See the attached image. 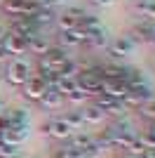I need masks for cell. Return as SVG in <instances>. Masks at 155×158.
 I'll use <instances>...</instances> for the list:
<instances>
[{
	"label": "cell",
	"instance_id": "6da1fadb",
	"mask_svg": "<svg viewBox=\"0 0 155 158\" xmlns=\"http://www.w3.org/2000/svg\"><path fill=\"white\" fill-rule=\"evenodd\" d=\"M31 78V61L26 57H12L5 66V80L14 87H24Z\"/></svg>",
	"mask_w": 155,
	"mask_h": 158
},
{
	"label": "cell",
	"instance_id": "7a4b0ae2",
	"mask_svg": "<svg viewBox=\"0 0 155 158\" xmlns=\"http://www.w3.org/2000/svg\"><path fill=\"white\" fill-rule=\"evenodd\" d=\"M94 106H97L103 116H113V118H117V116H127V113H129L120 99L106 97V94H94Z\"/></svg>",
	"mask_w": 155,
	"mask_h": 158
},
{
	"label": "cell",
	"instance_id": "3957f363",
	"mask_svg": "<svg viewBox=\"0 0 155 158\" xmlns=\"http://www.w3.org/2000/svg\"><path fill=\"white\" fill-rule=\"evenodd\" d=\"M40 130L45 132V135H50V137L59 139V142H64V139H68V137L73 135L71 125H68V123L64 120V116H59V118H50V120H45Z\"/></svg>",
	"mask_w": 155,
	"mask_h": 158
},
{
	"label": "cell",
	"instance_id": "277c9868",
	"mask_svg": "<svg viewBox=\"0 0 155 158\" xmlns=\"http://www.w3.org/2000/svg\"><path fill=\"white\" fill-rule=\"evenodd\" d=\"M127 92H129V87L125 85L122 80H117V78H101L99 94H106V97H113V99H120V102H122Z\"/></svg>",
	"mask_w": 155,
	"mask_h": 158
},
{
	"label": "cell",
	"instance_id": "5b68a950",
	"mask_svg": "<svg viewBox=\"0 0 155 158\" xmlns=\"http://www.w3.org/2000/svg\"><path fill=\"white\" fill-rule=\"evenodd\" d=\"M0 45H2V50L7 52V57H10V54H12V57H24V54L28 52V43H26V38L14 35V33H7L5 40H2Z\"/></svg>",
	"mask_w": 155,
	"mask_h": 158
},
{
	"label": "cell",
	"instance_id": "8992f818",
	"mask_svg": "<svg viewBox=\"0 0 155 158\" xmlns=\"http://www.w3.org/2000/svg\"><path fill=\"white\" fill-rule=\"evenodd\" d=\"M85 38H87V31H82V28L78 26L75 31H59V35H57V43H59V47L68 50V47L82 45V43H85Z\"/></svg>",
	"mask_w": 155,
	"mask_h": 158
},
{
	"label": "cell",
	"instance_id": "52a82bcc",
	"mask_svg": "<svg viewBox=\"0 0 155 158\" xmlns=\"http://www.w3.org/2000/svg\"><path fill=\"white\" fill-rule=\"evenodd\" d=\"M45 90H47L45 83H42L38 76H31L28 83L21 87V94H24V99H28V102H40V97L45 94Z\"/></svg>",
	"mask_w": 155,
	"mask_h": 158
},
{
	"label": "cell",
	"instance_id": "ba28073f",
	"mask_svg": "<svg viewBox=\"0 0 155 158\" xmlns=\"http://www.w3.org/2000/svg\"><path fill=\"white\" fill-rule=\"evenodd\" d=\"M28 125H10L5 132H2V142H7V144H14L19 146L21 142H26V137H28Z\"/></svg>",
	"mask_w": 155,
	"mask_h": 158
},
{
	"label": "cell",
	"instance_id": "9c48e42d",
	"mask_svg": "<svg viewBox=\"0 0 155 158\" xmlns=\"http://www.w3.org/2000/svg\"><path fill=\"white\" fill-rule=\"evenodd\" d=\"M132 38L139 43V40H146V43H150V38L155 35V24L153 21H136L134 26H132V33H129Z\"/></svg>",
	"mask_w": 155,
	"mask_h": 158
},
{
	"label": "cell",
	"instance_id": "30bf717a",
	"mask_svg": "<svg viewBox=\"0 0 155 158\" xmlns=\"http://www.w3.org/2000/svg\"><path fill=\"white\" fill-rule=\"evenodd\" d=\"M28 43V52L35 54V57H45L47 50H50V38L47 35H42V33H35V35H31V38L26 40Z\"/></svg>",
	"mask_w": 155,
	"mask_h": 158
},
{
	"label": "cell",
	"instance_id": "8fae6325",
	"mask_svg": "<svg viewBox=\"0 0 155 158\" xmlns=\"http://www.w3.org/2000/svg\"><path fill=\"white\" fill-rule=\"evenodd\" d=\"M38 59H40V57H38ZM42 59H45L47 64L54 69V71H59V66H61L66 59H68V50H64V47H59V45H52Z\"/></svg>",
	"mask_w": 155,
	"mask_h": 158
},
{
	"label": "cell",
	"instance_id": "7c38bea8",
	"mask_svg": "<svg viewBox=\"0 0 155 158\" xmlns=\"http://www.w3.org/2000/svg\"><path fill=\"white\" fill-rule=\"evenodd\" d=\"M64 94L59 92L57 87H47L45 90V94H42V97H40V102L38 104H42V106H47V109H61V106H64Z\"/></svg>",
	"mask_w": 155,
	"mask_h": 158
},
{
	"label": "cell",
	"instance_id": "4fadbf2b",
	"mask_svg": "<svg viewBox=\"0 0 155 158\" xmlns=\"http://www.w3.org/2000/svg\"><path fill=\"white\" fill-rule=\"evenodd\" d=\"M134 45H136V40L127 33V35H120V38H115V43L110 45V52L117 54V57H122V54H129V52H132V50H134Z\"/></svg>",
	"mask_w": 155,
	"mask_h": 158
},
{
	"label": "cell",
	"instance_id": "5bb4252c",
	"mask_svg": "<svg viewBox=\"0 0 155 158\" xmlns=\"http://www.w3.org/2000/svg\"><path fill=\"white\" fill-rule=\"evenodd\" d=\"M57 19V14H54V10H52V7H38V10H35V12L31 14V21L33 24H35V26H47V24H52V21Z\"/></svg>",
	"mask_w": 155,
	"mask_h": 158
},
{
	"label": "cell",
	"instance_id": "9a60e30c",
	"mask_svg": "<svg viewBox=\"0 0 155 158\" xmlns=\"http://www.w3.org/2000/svg\"><path fill=\"white\" fill-rule=\"evenodd\" d=\"M134 12L141 14L146 21L155 19V0H134Z\"/></svg>",
	"mask_w": 155,
	"mask_h": 158
},
{
	"label": "cell",
	"instance_id": "2e32d148",
	"mask_svg": "<svg viewBox=\"0 0 155 158\" xmlns=\"http://www.w3.org/2000/svg\"><path fill=\"white\" fill-rule=\"evenodd\" d=\"M82 118H85V125H101L103 120H106V116L92 104V106H87V109H82Z\"/></svg>",
	"mask_w": 155,
	"mask_h": 158
},
{
	"label": "cell",
	"instance_id": "e0dca14e",
	"mask_svg": "<svg viewBox=\"0 0 155 158\" xmlns=\"http://www.w3.org/2000/svg\"><path fill=\"white\" fill-rule=\"evenodd\" d=\"M7 118V123L10 125H28V113L24 111V109H10L7 113H2Z\"/></svg>",
	"mask_w": 155,
	"mask_h": 158
},
{
	"label": "cell",
	"instance_id": "ac0fdd59",
	"mask_svg": "<svg viewBox=\"0 0 155 158\" xmlns=\"http://www.w3.org/2000/svg\"><path fill=\"white\" fill-rule=\"evenodd\" d=\"M66 142H68V146H73V149H80V151H82L85 146L92 142V137L87 135V132H82V130H75L71 137L66 139Z\"/></svg>",
	"mask_w": 155,
	"mask_h": 158
},
{
	"label": "cell",
	"instance_id": "d6986e66",
	"mask_svg": "<svg viewBox=\"0 0 155 158\" xmlns=\"http://www.w3.org/2000/svg\"><path fill=\"white\" fill-rule=\"evenodd\" d=\"M78 73H80V64H78V61H73L71 57H68L64 64L59 66V76H64V78H75Z\"/></svg>",
	"mask_w": 155,
	"mask_h": 158
},
{
	"label": "cell",
	"instance_id": "ffe728a7",
	"mask_svg": "<svg viewBox=\"0 0 155 158\" xmlns=\"http://www.w3.org/2000/svg\"><path fill=\"white\" fill-rule=\"evenodd\" d=\"M64 120L71 125V130L75 132V130H82L85 127V118H82V111H68L64 116Z\"/></svg>",
	"mask_w": 155,
	"mask_h": 158
},
{
	"label": "cell",
	"instance_id": "44dd1931",
	"mask_svg": "<svg viewBox=\"0 0 155 158\" xmlns=\"http://www.w3.org/2000/svg\"><path fill=\"white\" fill-rule=\"evenodd\" d=\"M57 24H59V31H75V28H78V19H75V17H71L68 12L59 14Z\"/></svg>",
	"mask_w": 155,
	"mask_h": 158
},
{
	"label": "cell",
	"instance_id": "7402d4cb",
	"mask_svg": "<svg viewBox=\"0 0 155 158\" xmlns=\"http://www.w3.org/2000/svg\"><path fill=\"white\" fill-rule=\"evenodd\" d=\"M59 90V92L64 94H68V92H73V90H75V78H64V76H59V80H57V85H54Z\"/></svg>",
	"mask_w": 155,
	"mask_h": 158
},
{
	"label": "cell",
	"instance_id": "603a6c76",
	"mask_svg": "<svg viewBox=\"0 0 155 158\" xmlns=\"http://www.w3.org/2000/svg\"><path fill=\"white\" fill-rule=\"evenodd\" d=\"M87 97H89V94H85L82 92V90H78V87H75V90H73V92H68V94H66V102H68V104H82V102H87Z\"/></svg>",
	"mask_w": 155,
	"mask_h": 158
},
{
	"label": "cell",
	"instance_id": "cb8c5ba5",
	"mask_svg": "<svg viewBox=\"0 0 155 158\" xmlns=\"http://www.w3.org/2000/svg\"><path fill=\"white\" fill-rule=\"evenodd\" d=\"M19 149L14 144H7V142H0V158H10V156H17Z\"/></svg>",
	"mask_w": 155,
	"mask_h": 158
},
{
	"label": "cell",
	"instance_id": "d4e9b609",
	"mask_svg": "<svg viewBox=\"0 0 155 158\" xmlns=\"http://www.w3.org/2000/svg\"><path fill=\"white\" fill-rule=\"evenodd\" d=\"M92 5H97V7H106V5H110L113 0H89Z\"/></svg>",
	"mask_w": 155,
	"mask_h": 158
},
{
	"label": "cell",
	"instance_id": "484cf974",
	"mask_svg": "<svg viewBox=\"0 0 155 158\" xmlns=\"http://www.w3.org/2000/svg\"><path fill=\"white\" fill-rule=\"evenodd\" d=\"M7 33H10V28H7L5 24H0V43L5 40V35H7Z\"/></svg>",
	"mask_w": 155,
	"mask_h": 158
},
{
	"label": "cell",
	"instance_id": "4316f807",
	"mask_svg": "<svg viewBox=\"0 0 155 158\" xmlns=\"http://www.w3.org/2000/svg\"><path fill=\"white\" fill-rule=\"evenodd\" d=\"M141 156H143V158H155V149H146Z\"/></svg>",
	"mask_w": 155,
	"mask_h": 158
},
{
	"label": "cell",
	"instance_id": "83f0119b",
	"mask_svg": "<svg viewBox=\"0 0 155 158\" xmlns=\"http://www.w3.org/2000/svg\"><path fill=\"white\" fill-rule=\"evenodd\" d=\"M7 59V52H5V50H2V45H0V64H2V61H5Z\"/></svg>",
	"mask_w": 155,
	"mask_h": 158
},
{
	"label": "cell",
	"instance_id": "f1b7e54d",
	"mask_svg": "<svg viewBox=\"0 0 155 158\" xmlns=\"http://www.w3.org/2000/svg\"><path fill=\"white\" fill-rule=\"evenodd\" d=\"M148 127H150V130H153V132H155V123H150V125H148Z\"/></svg>",
	"mask_w": 155,
	"mask_h": 158
},
{
	"label": "cell",
	"instance_id": "f546056e",
	"mask_svg": "<svg viewBox=\"0 0 155 158\" xmlns=\"http://www.w3.org/2000/svg\"><path fill=\"white\" fill-rule=\"evenodd\" d=\"M2 113H5V111H2V104H0V116H2Z\"/></svg>",
	"mask_w": 155,
	"mask_h": 158
},
{
	"label": "cell",
	"instance_id": "4dcf8cb0",
	"mask_svg": "<svg viewBox=\"0 0 155 158\" xmlns=\"http://www.w3.org/2000/svg\"><path fill=\"white\" fill-rule=\"evenodd\" d=\"M10 158H21V156H19V153H17V156H10Z\"/></svg>",
	"mask_w": 155,
	"mask_h": 158
},
{
	"label": "cell",
	"instance_id": "1f68e13d",
	"mask_svg": "<svg viewBox=\"0 0 155 158\" xmlns=\"http://www.w3.org/2000/svg\"><path fill=\"white\" fill-rule=\"evenodd\" d=\"M2 2H5V0H0V5H2Z\"/></svg>",
	"mask_w": 155,
	"mask_h": 158
},
{
	"label": "cell",
	"instance_id": "d6a6232c",
	"mask_svg": "<svg viewBox=\"0 0 155 158\" xmlns=\"http://www.w3.org/2000/svg\"><path fill=\"white\" fill-rule=\"evenodd\" d=\"M45 158H50V156H45Z\"/></svg>",
	"mask_w": 155,
	"mask_h": 158
}]
</instances>
